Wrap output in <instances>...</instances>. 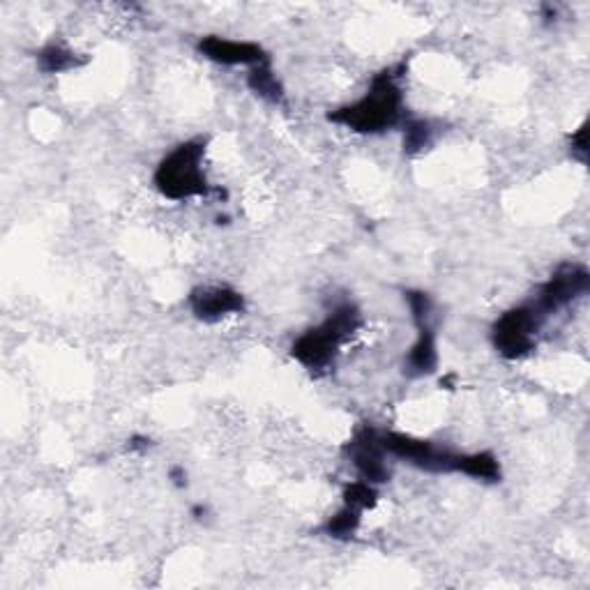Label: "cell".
<instances>
[{
	"mask_svg": "<svg viewBox=\"0 0 590 590\" xmlns=\"http://www.w3.org/2000/svg\"><path fill=\"white\" fill-rule=\"evenodd\" d=\"M86 63V58H81L70 51L63 44H47L40 54H37V65H40L42 72L47 74H60V72H70L77 70Z\"/></svg>",
	"mask_w": 590,
	"mask_h": 590,
	"instance_id": "13",
	"label": "cell"
},
{
	"mask_svg": "<svg viewBox=\"0 0 590 590\" xmlns=\"http://www.w3.org/2000/svg\"><path fill=\"white\" fill-rule=\"evenodd\" d=\"M201 56L213 60L217 65H229V67H259V65H270L268 51L256 42H240V40H226V37L219 35H208L201 37L199 44H196Z\"/></svg>",
	"mask_w": 590,
	"mask_h": 590,
	"instance_id": "8",
	"label": "cell"
},
{
	"mask_svg": "<svg viewBox=\"0 0 590 590\" xmlns=\"http://www.w3.org/2000/svg\"><path fill=\"white\" fill-rule=\"evenodd\" d=\"M378 501V491L376 484L367 482V480H355L349 482L344 487V505H351V508L365 512L369 508H374Z\"/></svg>",
	"mask_w": 590,
	"mask_h": 590,
	"instance_id": "16",
	"label": "cell"
},
{
	"mask_svg": "<svg viewBox=\"0 0 590 590\" xmlns=\"http://www.w3.org/2000/svg\"><path fill=\"white\" fill-rule=\"evenodd\" d=\"M344 455L351 459L355 471L362 480L372 484H385L390 480V468L385 464L383 434L372 425H360L353 431L349 443L344 445Z\"/></svg>",
	"mask_w": 590,
	"mask_h": 590,
	"instance_id": "7",
	"label": "cell"
},
{
	"mask_svg": "<svg viewBox=\"0 0 590 590\" xmlns=\"http://www.w3.org/2000/svg\"><path fill=\"white\" fill-rule=\"evenodd\" d=\"M203 155H206V141L201 139L185 141L178 148H173L155 169L153 183L157 192L171 201L206 196L210 192V185L201 166Z\"/></svg>",
	"mask_w": 590,
	"mask_h": 590,
	"instance_id": "3",
	"label": "cell"
},
{
	"mask_svg": "<svg viewBox=\"0 0 590 590\" xmlns=\"http://www.w3.org/2000/svg\"><path fill=\"white\" fill-rule=\"evenodd\" d=\"M383 448L388 455L404 459L408 461V464L422 468V471L455 473L457 452L438 448V445H434L431 441H422V438L399 434V431H385Z\"/></svg>",
	"mask_w": 590,
	"mask_h": 590,
	"instance_id": "5",
	"label": "cell"
},
{
	"mask_svg": "<svg viewBox=\"0 0 590 590\" xmlns=\"http://www.w3.org/2000/svg\"><path fill=\"white\" fill-rule=\"evenodd\" d=\"M148 445H150V438L134 436L130 441V450H148Z\"/></svg>",
	"mask_w": 590,
	"mask_h": 590,
	"instance_id": "20",
	"label": "cell"
},
{
	"mask_svg": "<svg viewBox=\"0 0 590 590\" xmlns=\"http://www.w3.org/2000/svg\"><path fill=\"white\" fill-rule=\"evenodd\" d=\"M542 321L544 316L537 312L533 302L508 309L491 328V342L496 353L505 360L526 358L535 349V337Z\"/></svg>",
	"mask_w": 590,
	"mask_h": 590,
	"instance_id": "4",
	"label": "cell"
},
{
	"mask_svg": "<svg viewBox=\"0 0 590 590\" xmlns=\"http://www.w3.org/2000/svg\"><path fill=\"white\" fill-rule=\"evenodd\" d=\"M362 328V312L355 302H342L332 309L328 319L316 328H309L307 332L295 339L291 346V355L300 362L302 367L312 369V372H323L335 362L339 346L346 339H351L355 332Z\"/></svg>",
	"mask_w": 590,
	"mask_h": 590,
	"instance_id": "2",
	"label": "cell"
},
{
	"mask_svg": "<svg viewBox=\"0 0 590 590\" xmlns=\"http://www.w3.org/2000/svg\"><path fill=\"white\" fill-rule=\"evenodd\" d=\"M362 521V512L351 508V505H344V510H339L335 517L325 521L323 533L332 537V540H351V537L358 533Z\"/></svg>",
	"mask_w": 590,
	"mask_h": 590,
	"instance_id": "14",
	"label": "cell"
},
{
	"mask_svg": "<svg viewBox=\"0 0 590 590\" xmlns=\"http://www.w3.org/2000/svg\"><path fill=\"white\" fill-rule=\"evenodd\" d=\"M590 289V272L581 263H563L547 282L540 286L533 305L542 316H549L574 302Z\"/></svg>",
	"mask_w": 590,
	"mask_h": 590,
	"instance_id": "6",
	"label": "cell"
},
{
	"mask_svg": "<svg viewBox=\"0 0 590 590\" xmlns=\"http://www.w3.org/2000/svg\"><path fill=\"white\" fill-rule=\"evenodd\" d=\"M431 136H434V130H431L429 120H406L404 123V153L406 155H418L425 150L431 143Z\"/></svg>",
	"mask_w": 590,
	"mask_h": 590,
	"instance_id": "15",
	"label": "cell"
},
{
	"mask_svg": "<svg viewBox=\"0 0 590 590\" xmlns=\"http://www.w3.org/2000/svg\"><path fill=\"white\" fill-rule=\"evenodd\" d=\"M404 300H406L408 312H411V319L415 325L431 321V309H434V302H431L429 293L411 289V291L404 293Z\"/></svg>",
	"mask_w": 590,
	"mask_h": 590,
	"instance_id": "17",
	"label": "cell"
},
{
	"mask_svg": "<svg viewBox=\"0 0 590 590\" xmlns=\"http://www.w3.org/2000/svg\"><path fill=\"white\" fill-rule=\"evenodd\" d=\"M438 367V346H436V332L431 321L418 325V339H415L413 349L408 351V358L404 362V374L411 378L434 374Z\"/></svg>",
	"mask_w": 590,
	"mask_h": 590,
	"instance_id": "10",
	"label": "cell"
},
{
	"mask_svg": "<svg viewBox=\"0 0 590 590\" xmlns=\"http://www.w3.org/2000/svg\"><path fill=\"white\" fill-rule=\"evenodd\" d=\"M404 65L378 72L362 100L328 113V120L358 134H381L404 118V93L399 86Z\"/></svg>",
	"mask_w": 590,
	"mask_h": 590,
	"instance_id": "1",
	"label": "cell"
},
{
	"mask_svg": "<svg viewBox=\"0 0 590 590\" xmlns=\"http://www.w3.org/2000/svg\"><path fill=\"white\" fill-rule=\"evenodd\" d=\"M192 314L203 323H217L231 314L245 312V298L231 286H199L189 293Z\"/></svg>",
	"mask_w": 590,
	"mask_h": 590,
	"instance_id": "9",
	"label": "cell"
},
{
	"mask_svg": "<svg viewBox=\"0 0 590 590\" xmlns=\"http://www.w3.org/2000/svg\"><path fill=\"white\" fill-rule=\"evenodd\" d=\"M455 473H464L468 478L473 480H482V482H501L503 471H501V461L494 455V452L482 450V452H473V455H457L455 459Z\"/></svg>",
	"mask_w": 590,
	"mask_h": 590,
	"instance_id": "11",
	"label": "cell"
},
{
	"mask_svg": "<svg viewBox=\"0 0 590 590\" xmlns=\"http://www.w3.org/2000/svg\"><path fill=\"white\" fill-rule=\"evenodd\" d=\"M247 86L254 95H259L261 100H266L270 104H282L286 97L282 81H279L275 77V72H272V65L252 67L247 74Z\"/></svg>",
	"mask_w": 590,
	"mask_h": 590,
	"instance_id": "12",
	"label": "cell"
},
{
	"mask_svg": "<svg viewBox=\"0 0 590 590\" xmlns=\"http://www.w3.org/2000/svg\"><path fill=\"white\" fill-rule=\"evenodd\" d=\"M169 478L173 480V484H176V487H187V473H185V468H180V466L171 468Z\"/></svg>",
	"mask_w": 590,
	"mask_h": 590,
	"instance_id": "19",
	"label": "cell"
},
{
	"mask_svg": "<svg viewBox=\"0 0 590 590\" xmlns=\"http://www.w3.org/2000/svg\"><path fill=\"white\" fill-rule=\"evenodd\" d=\"M570 150H572V155L577 157L579 162L586 164V155H588V123L581 125L579 130L570 136Z\"/></svg>",
	"mask_w": 590,
	"mask_h": 590,
	"instance_id": "18",
	"label": "cell"
}]
</instances>
